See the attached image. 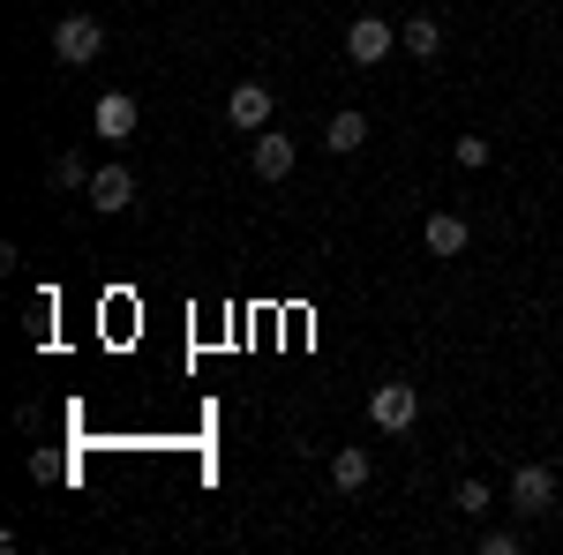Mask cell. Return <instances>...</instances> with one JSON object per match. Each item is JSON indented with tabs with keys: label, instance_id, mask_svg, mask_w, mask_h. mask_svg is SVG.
I'll list each match as a JSON object with an SVG mask.
<instances>
[{
	"label": "cell",
	"instance_id": "6da1fadb",
	"mask_svg": "<svg viewBox=\"0 0 563 555\" xmlns=\"http://www.w3.org/2000/svg\"><path fill=\"white\" fill-rule=\"evenodd\" d=\"M53 53H60L68 68H90V60L106 53V23H98V15H60V23H53Z\"/></svg>",
	"mask_w": 563,
	"mask_h": 555
},
{
	"label": "cell",
	"instance_id": "7a4b0ae2",
	"mask_svg": "<svg viewBox=\"0 0 563 555\" xmlns=\"http://www.w3.org/2000/svg\"><path fill=\"white\" fill-rule=\"evenodd\" d=\"M271 113H278V90H271V84H233V90H225V129L263 135V129H271Z\"/></svg>",
	"mask_w": 563,
	"mask_h": 555
},
{
	"label": "cell",
	"instance_id": "3957f363",
	"mask_svg": "<svg viewBox=\"0 0 563 555\" xmlns=\"http://www.w3.org/2000/svg\"><path fill=\"white\" fill-rule=\"evenodd\" d=\"M368 421L384 428V435H406V428L421 421V390L413 384H376L368 390Z\"/></svg>",
	"mask_w": 563,
	"mask_h": 555
},
{
	"label": "cell",
	"instance_id": "277c9868",
	"mask_svg": "<svg viewBox=\"0 0 563 555\" xmlns=\"http://www.w3.org/2000/svg\"><path fill=\"white\" fill-rule=\"evenodd\" d=\"M511 511L519 518H549L556 511V473L541 466V458H526V466L511 473Z\"/></svg>",
	"mask_w": 563,
	"mask_h": 555
},
{
	"label": "cell",
	"instance_id": "5b68a950",
	"mask_svg": "<svg viewBox=\"0 0 563 555\" xmlns=\"http://www.w3.org/2000/svg\"><path fill=\"white\" fill-rule=\"evenodd\" d=\"M390 45H398V23H384V15H353V23H346V60H353V68L390 60Z\"/></svg>",
	"mask_w": 563,
	"mask_h": 555
},
{
	"label": "cell",
	"instance_id": "8992f818",
	"mask_svg": "<svg viewBox=\"0 0 563 555\" xmlns=\"http://www.w3.org/2000/svg\"><path fill=\"white\" fill-rule=\"evenodd\" d=\"M90 211H106V218L135 211V173L121 166V158H106V166L90 173Z\"/></svg>",
	"mask_w": 563,
	"mask_h": 555
},
{
	"label": "cell",
	"instance_id": "52a82bcc",
	"mask_svg": "<svg viewBox=\"0 0 563 555\" xmlns=\"http://www.w3.org/2000/svg\"><path fill=\"white\" fill-rule=\"evenodd\" d=\"M294 135L286 129H263V135H249V166H256V180H294Z\"/></svg>",
	"mask_w": 563,
	"mask_h": 555
},
{
	"label": "cell",
	"instance_id": "ba28073f",
	"mask_svg": "<svg viewBox=\"0 0 563 555\" xmlns=\"http://www.w3.org/2000/svg\"><path fill=\"white\" fill-rule=\"evenodd\" d=\"M135 121H143V106H135L129 90H106V98L90 106V129H98V143H129Z\"/></svg>",
	"mask_w": 563,
	"mask_h": 555
},
{
	"label": "cell",
	"instance_id": "9c48e42d",
	"mask_svg": "<svg viewBox=\"0 0 563 555\" xmlns=\"http://www.w3.org/2000/svg\"><path fill=\"white\" fill-rule=\"evenodd\" d=\"M421 241H429V256H435V263H451V256H466V241H474V225H466L459 211H435L429 225H421Z\"/></svg>",
	"mask_w": 563,
	"mask_h": 555
},
{
	"label": "cell",
	"instance_id": "30bf717a",
	"mask_svg": "<svg viewBox=\"0 0 563 555\" xmlns=\"http://www.w3.org/2000/svg\"><path fill=\"white\" fill-rule=\"evenodd\" d=\"M368 473H376V458H368L361 443H346V451L331 458V488H339V496H361V488H368Z\"/></svg>",
	"mask_w": 563,
	"mask_h": 555
},
{
	"label": "cell",
	"instance_id": "8fae6325",
	"mask_svg": "<svg viewBox=\"0 0 563 555\" xmlns=\"http://www.w3.org/2000/svg\"><path fill=\"white\" fill-rule=\"evenodd\" d=\"M361 143H368V113H331V129H323V151H339V158H353V151H361Z\"/></svg>",
	"mask_w": 563,
	"mask_h": 555
},
{
	"label": "cell",
	"instance_id": "7c38bea8",
	"mask_svg": "<svg viewBox=\"0 0 563 555\" xmlns=\"http://www.w3.org/2000/svg\"><path fill=\"white\" fill-rule=\"evenodd\" d=\"M398 38H406L413 60H435V53H443V23H435V15H406V23H398Z\"/></svg>",
	"mask_w": 563,
	"mask_h": 555
},
{
	"label": "cell",
	"instance_id": "4fadbf2b",
	"mask_svg": "<svg viewBox=\"0 0 563 555\" xmlns=\"http://www.w3.org/2000/svg\"><path fill=\"white\" fill-rule=\"evenodd\" d=\"M90 173L98 166H84V151H60V158H53V188H60V196H90Z\"/></svg>",
	"mask_w": 563,
	"mask_h": 555
},
{
	"label": "cell",
	"instance_id": "5bb4252c",
	"mask_svg": "<svg viewBox=\"0 0 563 555\" xmlns=\"http://www.w3.org/2000/svg\"><path fill=\"white\" fill-rule=\"evenodd\" d=\"M451 503H459L466 518H488V511H496V496H488V480H459V488H451Z\"/></svg>",
	"mask_w": 563,
	"mask_h": 555
},
{
	"label": "cell",
	"instance_id": "9a60e30c",
	"mask_svg": "<svg viewBox=\"0 0 563 555\" xmlns=\"http://www.w3.org/2000/svg\"><path fill=\"white\" fill-rule=\"evenodd\" d=\"M474 548H481V555H519V548H526V525H488Z\"/></svg>",
	"mask_w": 563,
	"mask_h": 555
},
{
	"label": "cell",
	"instance_id": "2e32d148",
	"mask_svg": "<svg viewBox=\"0 0 563 555\" xmlns=\"http://www.w3.org/2000/svg\"><path fill=\"white\" fill-rule=\"evenodd\" d=\"M451 158H459L466 173H481L488 158H496V151H488V135H459V143H451Z\"/></svg>",
	"mask_w": 563,
	"mask_h": 555
}]
</instances>
